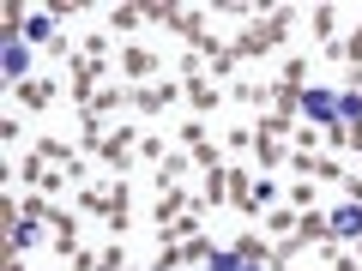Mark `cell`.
I'll return each instance as SVG.
<instances>
[{"label": "cell", "mask_w": 362, "mask_h": 271, "mask_svg": "<svg viewBox=\"0 0 362 271\" xmlns=\"http://www.w3.org/2000/svg\"><path fill=\"white\" fill-rule=\"evenodd\" d=\"M145 18H151V25L181 30V42L206 54V61H211V73H218V78H230L235 54H230V42H218V37L206 30V18H199V13H187V6H169V0H151V6H145Z\"/></svg>", "instance_id": "cell-1"}, {"label": "cell", "mask_w": 362, "mask_h": 271, "mask_svg": "<svg viewBox=\"0 0 362 271\" xmlns=\"http://www.w3.org/2000/svg\"><path fill=\"white\" fill-rule=\"evenodd\" d=\"M290 25H296V6H272L266 18H254V25H247L242 37L230 42V54H235V61H254V54H266V49H278V42L290 37Z\"/></svg>", "instance_id": "cell-2"}, {"label": "cell", "mask_w": 362, "mask_h": 271, "mask_svg": "<svg viewBox=\"0 0 362 271\" xmlns=\"http://www.w3.org/2000/svg\"><path fill=\"white\" fill-rule=\"evenodd\" d=\"M103 54H109V37L97 30V37L85 42V49L73 54V103L78 109H90L97 103V78H103Z\"/></svg>", "instance_id": "cell-3"}, {"label": "cell", "mask_w": 362, "mask_h": 271, "mask_svg": "<svg viewBox=\"0 0 362 271\" xmlns=\"http://www.w3.org/2000/svg\"><path fill=\"white\" fill-rule=\"evenodd\" d=\"M139 139H145L139 127H121V133H103V139L90 145V151L103 157L109 169H121V175H127V169H133V151H139Z\"/></svg>", "instance_id": "cell-4"}, {"label": "cell", "mask_w": 362, "mask_h": 271, "mask_svg": "<svg viewBox=\"0 0 362 271\" xmlns=\"http://www.w3.org/2000/svg\"><path fill=\"white\" fill-rule=\"evenodd\" d=\"M302 115H308L320 133H338V127H344V115H338V97H332V90H320V85L302 90Z\"/></svg>", "instance_id": "cell-5"}, {"label": "cell", "mask_w": 362, "mask_h": 271, "mask_svg": "<svg viewBox=\"0 0 362 271\" xmlns=\"http://www.w3.org/2000/svg\"><path fill=\"white\" fill-rule=\"evenodd\" d=\"M181 78H187V85H181V90H187V103H194L199 115H211V109H218V85H211V78L199 73V61H194V54L181 61Z\"/></svg>", "instance_id": "cell-6"}, {"label": "cell", "mask_w": 362, "mask_h": 271, "mask_svg": "<svg viewBox=\"0 0 362 271\" xmlns=\"http://www.w3.org/2000/svg\"><path fill=\"white\" fill-rule=\"evenodd\" d=\"M181 139H187V151H194V163L206 169V175H218V169H223V163H218V145L206 139V121H187V127H181Z\"/></svg>", "instance_id": "cell-7"}, {"label": "cell", "mask_w": 362, "mask_h": 271, "mask_svg": "<svg viewBox=\"0 0 362 271\" xmlns=\"http://www.w3.org/2000/svg\"><path fill=\"white\" fill-rule=\"evenodd\" d=\"M181 97V85L175 78H163V85H145V90H133V109H139V115H163L169 103H175Z\"/></svg>", "instance_id": "cell-8"}, {"label": "cell", "mask_w": 362, "mask_h": 271, "mask_svg": "<svg viewBox=\"0 0 362 271\" xmlns=\"http://www.w3.org/2000/svg\"><path fill=\"white\" fill-rule=\"evenodd\" d=\"M103 217H109V229H127V217H133V199H127V181H115L103 193Z\"/></svg>", "instance_id": "cell-9"}, {"label": "cell", "mask_w": 362, "mask_h": 271, "mask_svg": "<svg viewBox=\"0 0 362 271\" xmlns=\"http://www.w3.org/2000/svg\"><path fill=\"white\" fill-rule=\"evenodd\" d=\"M230 205L242 211V217H254V175H247V169H230Z\"/></svg>", "instance_id": "cell-10"}, {"label": "cell", "mask_w": 362, "mask_h": 271, "mask_svg": "<svg viewBox=\"0 0 362 271\" xmlns=\"http://www.w3.org/2000/svg\"><path fill=\"white\" fill-rule=\"evenodd\" d=\"M13 97L25 109H49L54 103V85H49V78H25V85H13Z\"/></svg>", "instance_id": "cell-11"}, {"label": "cell", "mask_w": 362, "mask_h": 271, "mask_svg": "<svg viewBox=\"0 0 362 271\" xmlns=\"http://www.w3.org/2000/svg\"><path fill=\"white\" fill-rule=\"evenodd\" d=\"M121 73H127V78H151L157 73V54L151 49H121Z\"/></svg>", "instance_id": "cell-12"}, {"label": "cell", "mask_w": 362, "mask_h": 271, "mask_svg": "<svg viewBox=\"0 0 362 271\" xmlns=\"http://www.w3.org/2000/svg\"><path fill=\"white\" fill-rule=\"evenodd\" d=\"M332 235H338V241H356V235H362V205H338L332 211Z\"/></svg>", "instance_id": "cell-13"}, {"label": "cell", "mask_w": 362, "mask_h": 271, "mask_svg": "<svg viewBox=\"0 0 362 271\" xmlns=\"http://www.w3.org/2000/svg\"><path fill=\"white\" fill-rule=\"evenodd\" d=\"M187 163H194V157H175V151H169L163 163L151 169V181H157V187H163V193H169V187H175V175H187Z\"/></svg>", "instance_id": "cell-14"}, {"label": "cell", "mask_w": 362, "mask_h": 271, "mask_svg": "<svg viewBox=\"0 0 362 271\" xmlns=\"http://www.w3.org/2000/svg\"><path fill=\"white\" fill-rule=\"evenodd\" d=\"M235 259H242V265H266V241H259V235H242V241H235Z\"/></svg>", "instance_id": "cell-15"}, {"label": "cell", "mask_w": 362, "mask_h": 271, "mask_svg": "<svg viewBox=\"0 0 362 271\" xmlns=\"http://www.w3.org/2000/svg\"><path fill=\"white\" fill-rule=\"evenodd\" d=\"M6 78H13V85H25V49H18V37H6Z\"/></svg>", "instance_id": "cell-16"}, {"label": "cell", "mask_w": 362, "mask_h": 271, "mask_svg": "<svg viewBox=\"0 0 362 271\" xmlns=\"http://www.w3.org/2000/svg\"><path fill=\"white\" fill-rule=\"evenodd\" d=\"M187 211V199H181V187H169L163 199H157V223H169V217H181Z\"/></svg>", "instance_id": "cell-17"}, {"label": "cell", "mask_w": 362, "mask_h": 271, "mask_svg": "<svg viewBox=\"0 0 362 271\" xmlns=\"http://www.w3.org/2000/svg\"><path fill=\"white\" fill-rule=\"evenodd\" d=\"M25 37H30V42H49V49L61 42V37H54V18H30V25H25Z\"/></svg>", "instance_id": "cell-18"}, {"label": "cell", "mask_w": 362, "mask_h": 271, "mask_svg": "<svg viewBox=\"0 0 362 271\" xmlns=\"http://www.w3.org/2000/svg\"><path fill=\"white\" fill-rule=\"evenodd\" d=\"M314 30H320V42L338 54V42H332V6H314Z\"/></svg>", "instance_id": "cell-19"}, {"label": "cell", "mask_w": 362, "mask_h": 271, "mask_svg": "<svg viewBox=\"0 0 362 271\" xmlns=\"http://www.w3.org/2000/svg\"><path fill=\"white\" fill-rule=\"evenodd\" d=\"M338 115L356 127V121H362V90H344V97H338Z\"/></svg>", "instance_id": "cell-20"}, {"label": "cell", "mask_w": 362, "mask_h": 271, "mask_svg": "<svg viewBox=\"0 0 362 271\" xmlns=\"http://www.w3.org/2000/svg\"><path fill=\"white\" fill-rule=\"evenodd\" d=\"M139 18H145V6H115V13H109V25L127 30V25H139Z\"/></svg>", "instance_id": "cell-21"}, {"label": "cell", "mask_w": 362, "mask_h": 271, "mask_svg": "<svg viewBox=\"0 0 362 271\" xmlns=\"http://www.w3.org/2000/svg\"><path fill=\"white\" fill-rule=\"evenodd\" d=\"M272 199H278V181H272V175L254 181V205H272Z\"/></svg>", "instance_id": "cell-22"}, {"label": "cell", "mask_w": 362, "mask_h": 271, "mask_svg": "<svg viewBox=\"0 0 362 271\" xmlns=\"http://www.w3.org/2000/svg\"><path fill=\"white\" fill-rule=\"evenodd\" d=\"M314 181H344V169H338L332 157H320V163H314Z\"/></svg>", "instance_id": "cell-23"}, {"label": "cell", "mask_w": 362, "mask_h": 271, "mask_svg": "<svg viewBox=\"0 0 362 271\" xmlns=\"http://www.w3.org/2000/svg\"><path fill=\"white\" fill-rule=\"evenodd\" d=\"M206 265H211V271H242V259H235V247H230V253H211Z\"/></svg>", "instance_id": "cell-24"}, {"label": "cell", "mask_w": 362, "mask_h": 271, "mask_svg": "<svg viewBox=\"0 0 362 271\" xmlns=\"http://www.w3.org/2000/svg\"><path fill=\"white\" fill-rule=\"evenodd\" d=\"M103 271H133V265H127V253H121V247H109V253H103Z\"/></svg>", "instance_id": "cell-25"}, {"label": "cell", "mask_w": 362, "mask_h": 271, "mask_svg": "<svg viewBox=\"0 0 362 271\" xmlns=\"http://www.w3.org/2000/svg\"><path fill=\"white\" fill-rule=\"evenodd\" d=\"M344 61H356V66H362V25H356V37L344 42Z\"/></svg>", "instance_id": "cell-26"}, {"label": "cell", "mask_w": 362, "mask_h": 271, "mask_svg": "<svg viewBox=\"0 0 362 271\" xmlns=\"http://www.w3.org/2000/svg\"><path fill=\"white\" fill-rule=\"evenodd\" d=\"M344 193H350V205H362V175H344Z\"/></svg>", "instance_id": "cell-27"}, {"label": "cell", "mask_w": 362, "mask_h": 271, "mask_svg": "<svg viewBox=\"0 0 362 271\" xmlns=\"http://www.w3.org/2000/svg\"><path fill=\"white\" fill-rule=\"evenodd\" d=\"M73 271H103V259H90V253H73Z\"/></svg>", "instance_id": "cell-28"}, {"label": "cell", "mask_w": 362, "mask_h": 271, "mask_svg": "<svg viewBox=\"0 0 362 271\" xmlns=\"http://www.w3.org/2000/svg\"><path fill=\"white\" fill-rule=\"evenodd\" d=\"M332 271H362V265H356V259H344V253H338V259H332Z\"/></svg>", "instance_id": "cell-29"}, {"label": "cell", "mask_w": 362, "mask_h": 271, "mask_svg": "<svg viewBox=\"0 0 362 271\" xmlns=\"http://www.w3.org/2000/svg\"><path fill=\"white\" fill-rule=\"evenodd\" d=\"M350 145H356V151H362V121H356V127H350Z\"/></svg>", "instance_id": "cell-30"}]
</instances>
